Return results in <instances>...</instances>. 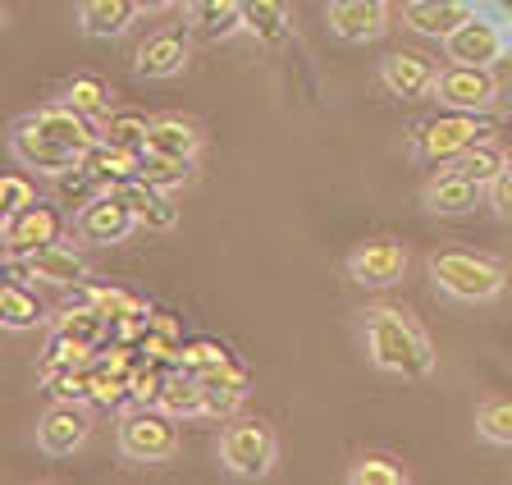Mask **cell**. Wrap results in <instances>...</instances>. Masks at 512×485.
<instances>
[{"instance_id": "6da1fadb", "label": "cell", "mask_w": 512, "mask_h": 485, "mask_svg": "<svg viewBox=\"0 0 512 485\" xmlns=\"http://www.w3.org/2000/svg\"><path fill=\"white\" fill-rule=\"evenodd\" d=\"M366 357H371V367L403 380H426L435 371V348H430L426 330L398 307L366 312Z\"/></svg>"}, {"instance_id": "7a4b0ae2", "label": "cell", "mask_w": 512, "mask_h": 485, "mask_svg": "<svg viewBox=\"0 0 512 485\" xmlns=\"http://www.w3.org/2000/svg\"><path fill=\"white\" fill-rule=\"evenodd\" d=\"M430 280L458 302H490L503 293L508 284V270L499 266L494 257H480V252H462V248H448L430 257Z\"/></svg>"}, {"instance_id": "3957f363", "label": "cell", "mask_w": 512, "mask_h": 485, "mask_svg": "<svg viewBox=\"0 0 512 485\" xmlns=\"http://www.w3.org/2000/svg\"><path fill=\"white\" fill-rule=\"evenodd\" d=\"M119 453L128 463H170L179 453V417L156 403H138L119 417Z\"/></svg>"}, {"instance_id": "277c9868", "label": "cell", "mask_w": 512, "mask_h": 485, "mask_svg": "<svg viewBox=\"0 0 512 485\" xmlns=\"http://www.w3.org/2000/svg\"><path fill=\"white\" fill-rule=\"evenodd\" d=\"M220 463L243 481H261L279 463V440L261 417H234L220 431Z\"/></svg>"}, {"instance_id": "5b68a950", "label": "cell", "mask_w": 512, "mask_h": 485, "mask_svg": "<svg viewBox=\"0 0 512 485\" xmlns=\"http://www.w3.org/2000/svg\"><path fill=\"white\" fill-rule=\"evenodd\" d=\"M480 119L471 110H453V115H430L416 124L412 133V151L421 156L426 165H453L467 147L480 142Z\"/></svg>"}, {"instance_id": "8992f818", "label": "cell", "mask_w": 512, "mask_h": 485, "mask_svg": "<svg viewBox=\"0 0 512 485\" xmlns=\"http://www.w3.org/2000/svg\"><path fill=\"white\" fill-rule=\"evenodd\" d=\"M74 229L92 248H115V243H124V238L138 229V216H133V206L124 202L119 188H101V193H92L78 206Z\"/></svg>"}, {"instance_id": "52a82bcc", "label": "cell", "mask_w": 512, "mask_h": 485, "mask_svg": "<svg viewBox=\"0 0 512 485\" xmlns=\"http://www.w3.org/2000/svg\"><path fill=\"white\" fill-rule=\"evenodd\" d=\"M64 238V216L55 211V202H42V197H32L23 211H14L5 225H0V243L10 252V261H23L32 252L51 248Z\"/></svg>"}, {"instance_id": "ba28073f", "label": "cell", "mask_w": 512, "mask_h": 485, "mask_svg": "<svg viewBox=\"0 0 512 485\" xmlns=\"http://www.w3.org/2000/svg\"><path fill=\"white\" fill-rule=\"evenodd\" d=\"M348 280L362 289H394L407 275V248L398 238H366L348 252Z\"/></svg>"}, {"instance_id": "9c48e42d", "label": "cell", "mask_w": 512, "mask_h": 485, "mask_svg": "<svg viewBox=\"0 0 512 485\" xmlns=\"http://www.w3.org/2000/svg\"><path fill=\"white\" fill-rule=\"evenodd\" d=\"M435 97L444 101L448 110H490L494 97H499V78L490 74V65H448L439 69L435 78Z\"/></svg>"}, {"instance_id": "30bf717a", "label": "cell", "mask_w": 512, "mask_h": 485, "mask_svg": "<svg viewBox=\"0 0 512 485\" xmlns=\"http://www.w3.org/2000/svg\"><path fill=\"white\" fill-rule=\"evenodd\" d=\"M10 151H14V161H19L23 170L51 174V179H60V174H69V170H78V165H83V151L64 147V142L46 138V133L28 129V124H14Z\"/></svg>"}, {"instance_id": "8fae6325", "label": "cell", "mask_w": 512, "mask_h": 485, "mask_svg": "<svg viewBox=\"0 0 512 485\" xmlns=\"http://www.w3.org/2000/svg\"><path fill=\"white\" fill-rule=\"evenodd\" d=\"M87 435H92V417H87L83 403H51L37 421V444L51 458H74L87 444Z\"/></svg>"}, {"instance_id": "7c38bea8", "label": "cell", "mask_w": 512, "mask_h": 485, "mask_svg": "<svg viewBox=\"0 0 512 485\" xmlns=\"http://www.w3.org/2000/svg\"><path fill=\"white\" fill-rule=\"evenodd\" d=\"M503 51H508L503 33L490 19H476V14H467V19L444 37V55L453 65H494Z\"/></svg>"}, {"instance_id": "4fadbf2b", "label": "cell", "mask_w": 512, "mask_h": 485, "mask_svg": "<svg viewBox=\"0 0 512 485\" xmlns=\"http://www.w3.org/2000/svg\"><path fill=\"white\" fill-rule=\"evenodd\" d=\"M435 78H439L435 60H426V55H416V51H394L380 60V83L389 97L421 101L435 92Z\"/></svg>"}, {"instance_id": "5bb4252c", "label": "cell", "mask_w": 512, "mask_h": 485, "mask_svg": "<svg viewBox=\"0 0 512 485\" xmlns=\"http://www.w3.org/2000/svg\"><path fill=\"white\" fill-rule=\"evenodd\" d=\"M330 33L339 42H375V37L389 33V10L375 5V0H330Z\"/></svg>"}, {"instance_id": "9a60e30c", "label": "cell", "mask_w": 512, "mask_h": 485, "mask_svg": "<svg viewBox=\"0 0 512 485\" xmlns=\"http://www.w3.org/2000/svg\"><path fill=\"white\" fill-rule=\"evenodd\" d=\"M202 408H206V417H234L238 408H243V399H247V371L238 367L234 357L229 362H220V367H211V371H202Z\"/></svg>"}, {"instance_id": "2e32d148", "label": "cell", "mask_w": 512, "mask_h": 485, "mask_svg": "<svg viewBox=\"0 0 512 485\" xmlns=\"http://www.w3.org/2000/svg\"><path fill=\"white\" fill-rule=\"evenodd\" d=\"M480 193H485V188H480L476 179H467L462 170H439L426 184L421 202H426V211H435V216H467V211L480 206Z\"/></svg>"}, {"instance_id": "e0dca14e", "label": "cell", "mask_w": 512, "mask_h": 485, "mask_svg": "<svg viewBox=\"0 0 512 485\" xmlns=\"http://www.w3.org/2000/svg\"><path fill=\"white\" fill-rule=\"evenodd\" d=\"M19 124H28V129L46 133V138L64 142V147H74V151H87L96 138H101L92 119L78 115L74 106H46V110H37V115H23Z\"/></svg>"}, {"instance_id": "ac0fdd59", "label": "cell", "mask_w": 512, "mask_h": 485, "mask_svg": "<svg viewBox=\"0 0 512 485\" xmlns=\"http://www.w3.org/2000/svg\"><path fill=\"white\" fill-rule=\"evenodd\" d=\"M138 165H142V151L115 147L106 138H96L83 151V170L96 179V188H124L128 179H138Z\"/></svg>"}, {"instance_id": "d6986e66", "label": "cell", "mask_w": 512, "mask_h": 485, "mask_svg": "<svg viewBox=\"0 0 512 485\" xmlns=\"http://www.w3.org/2000/svg\"><path fill=\"white\" fill-rule=\"evenodd\" d=\"M119 193H124V202L133 206L138 225L151 229V234H170V229L179 225V206L170 202V193H165V188L147 184V179H128Z\"/></svg>"}, {"instance_id": "ffe728a7", "label": "cell", "mask_w": 512, "mask_h": 485, "mask_svg": "<svg viewBox=\"0 0 512 485\" xmlns=\"http://www.w3.org/2000/svg\"><path fill=\"white\" fill-rule=\"evenodd\" d=\"M23 266H28V280H46V284H55V289H74V284L92 280V275H87V261L78 257L74 248H64V243H51V248L23 257Z\"/></svg>"}, {"instance_id": "44dd1931", "label": "cell", "mask_w": 512, "mask_h": 485, "mask_svg": "<svg viewBox=\"0 0 512 485\" xmlns=\"http://www.w3.org/2000/svg\"><path fill=\"white\" fill-rule=\"evenodd\" d=\"M188 60H192L188 42L174 33H156L133 51V65H138L142 78H179L188 69Z\"/></svg>"}, {"instance_id": "7402d4cb", "label": "cell", "mask_w": 512, "mask_h": 485, "mask_svg": "<svg viewBox=\"0 0 512 485\" xmlns=\"http://www.w3.org/2000/svg\"><path fill=\"white\" fill-rule=\"evenodd\" d=\"M238 19H243V33L256 37L261 46H279L293 33L288 0H243V5H238Z\"/></svg>"}, {"instance_id": "603a6c76", "label": "cell", "mask_w": 512, "mask_h": 485, "mask_svg": "<svg viewBox=\"0 0 512 485\" xmlns=\"http://www.w3.org/2000/svg\"><path fill=\"white\" fill-rule=\"evenodd\" d=\"M147 151L174 156V161H197V151H202V129L183 115H160V119H151Z\"/></svg>"}, {"instance_id": "cb8c5ba5", "label": "cell", "mask_w": 512, "mask_h": 485, "mask_svg": "<svg viewBox=\"0 0 512 485\" xmlns=\"http://www.w3.org/2000/svg\"><path fill=\"white\" fill-rule=\"evenodd\" d=\"M467 14H471L467 0H407L403 5L407 28L421 33V37H439V42H444V37L467 19Z\"/></svg>"}, {"instance_id": "d4e9b609", "label": "cell", "mask_w": 512, "mask_h": 485, "mask_svg": "<svg viewBox=\"0 0 512 485\" xmlns=\"http://www.w3.org/2000/svg\"><path fill=\"white\" fill-rule=\"evenodd\" d=\"M138 23V5L133 0H78V28L87 37H124Z\"/></svg>"}, {"instance_id": "484cf974", "label": "cell", "mask_w": 512, "mask_h": 485, "mask_svg": "<svg viewBox=\"0 0 512 485\" xmlns=\"http://www.w3.org/2000/svg\"><path fill=\"white\" fill-rule=\"evenodd\" d=\"M156 408H165L170 417H206V408H202V380L192 376V371H183V367H174L170 371V380H165V389H160V403Z\"/></svg>"}, {"instance_id": "4316f807", "label": "cell", "mask_w": 512, "mask_h": 485, "mask_svg": "<svg viewBox=\"0 0 512 485\" xmlns=\"http://www.w3.org/2000/svg\"><path fill=\"white\" fill-rule=\"evenodd\" d=\"M238 5H243V0H183L188 19L197 23L206 37H229L234 28H243V19H238Z\"/></svg>"}, {"instance_id": "83f0119b", "label": "cell", "mask_w": 512, "mask_h": 485, "mask_svg": "<svg viewBox=\"0 0 512 485\" xmlns=\"http://www.w3.org/2000/svg\"><path fill=\"white\" fill-rule=\"evenodd\" d=\"M37 321H42V302H37V293L19 280L0 284V325H10V330H32Z\"/></svg>"}, {"instance_id": "f1b7e54d", "label": "cell", "mask_w": 512, "mask_h": 485, "mask_svg": "<svg viewBox=\"0 0 512 485\" xmlns=\"http://www.w3.org/2000/svg\"><path fill=\"white\" fill-rule=\"evenodd\" d=\"M96 133L115 147H128V151H147V133H151V119L142 110H115L96 124Z\"/></svg>"}, {"instance_id": "f546056e", "label": "cell", "mask_w": 512, "mask_h": 485, "mask_svg": "<svg viewBox=\"0 0 512 485\" xmlns=\"http://www.w3.org/2000/svg\"><path fill=\"white\" fill-rule=\"evenodd\" d=\"M64 106H74L78 115H87L92 124H101V119L110 115V87L92 74L69 78V87H64Z\"/></svg>"}, {"instance_id": "4dcf8cb0", "label": "cell", "mask_w": 512, "mask_h": 485, "mask_svg": "<svg viewBox=\"0 0 512 485\" xmlns=\"http://www.w3.org/2000/svg\"><path fill=\"white\" fill-rule=\"evenodd\" d=\"M348 481L352 485H407L412 472H407L398 458H389V453H362V458L348 467Z\"/></svg>"}, {"instance_id": "1f68e13d", "label": "cell", "mask_w": 512, "mask_h": 485, "mask_svg": "<svg viewBox=\"0 0 512 485\" xmlns=\"http://www.w3.org/2000/svg\"><path fill=\"white\" fill-rule=\"evenodd\" d=\"M138 179H147V184L156 188H183L197 179V165L192 161H174V156H156V151H142V165H138Z\"/></svg>"}, {"instance_id": "d6a6232c", "label": "cell", "mask_w": 512, "mask_h": 485, "mask_svg": "<svg viewBox=\"0 0 512 485\" xmlns=\"http://www.w3.org/2000/svg\"><path fill=\"white\" fill-rule=\"evenodd\" d=\"M503 165H508V156H503L494 142H476V147H467L458 161H453V170H462L467 179H476L480 188H490L494 179H499Z\"/></svg>"}, {"instance_id": "836d02e7", "label": "cell", "mask_w": 512, "mask_h": 485, "mask_svg": "<svg viewBox=\"0 0 512 485\" xmlns=\"http://www.w3.org/2000/svg\"><path fill=\"white\" fill-rule=\"evenodd\" d=\"M42 385L55 403H87L92 399V367H60L42 371Z\"/></svg>"}, {"instance_id": "e575fe53", "label": "cell", "mask_w": 512, "mask_h": 485, "mask_svg": "<svg viewBox=\"0 0 512 485\" xmlns=\"http://www.w3.org/2000/svg\"><path fill=\"white\" fill-rule=\"evenodd\" d=\"M124 399H133V371H119L110 362H96L92 367V403L101 408H119Z\"/></svg>"}, {"instance_id": "d590c367", "label": "cell", "mask_w": 512, "mask_h": 485, "mask_svg": "<svg viewBox=\"0 0 512 485\" xmlns=\"http://www.w3.org/2000/svg\"><path fill=\"white\" fill-rule=\"evenodd\" d=\"M476 435H480L485 444L512 449V399H490V403H480V412H476Z\"/></svg>"}, {"instance_id": "8d00e7d4", "label": "cell", "mask_w": 512, "mask_h": 485, "mask_svg": "<svg viewBox=\"0 0 512 485\" xmlns=\"http://www.w3.org/2000/svg\"><path fill=\"white\" fill-rule=\"evenodd\" d=\"M92 353L96 348L78 344V339L60 335V330H51V339H46V357H42V371H60V367H92Z\"/></svg>"}, {"instance_id": "74e56055", "label": "cell", "mask_w": 512, "mask_h": 485, "mask_svg": "<svg viewBox=\"0 0 512 485\" xmlns=\"http://www.w3.org/2000/svg\"><path fill=\"white\" fill-rule=\"evenodd\" d=\"M220 362H229V348L215 344V339H192V344H183L179 357H174V367L192 371V376H202V371L220 367Z\"/></svg>"}, {"instance_id": "f35d334b", "label": "cell", "mask_w": 512, "mask_h": 485, "mask_svg": "<svg viewBox=\"0 0 512 485\" xmlns=\"http://www.w3.org/2000/svg\"><path fill=\"white\" fill-rule=\"evenodd\" d=\"M170 380V367L147 357V367H133V403H160V389Z\"/></svg>"}, {"instance_id": "ab89813d", "label": "cell", "mask_w": 512, "mask_h": 485, "mask_svg": "<svg viewBox=\"0 0 512 485\" xmlns=\"http://www.w3.org/2000/svg\"><path fill=\"white\" fill-rule=\"evenodd\" d=\"M32 197L37 193H32V184L23 179V174H5V179H0V225H5L14 211H23Z\"/></svg>"}, {"instance_id": "60d3db41", "label": "cell", "mask_w": 512, "mask_h": 485, "mask_svg": "<svg viewBox=\"0 0 512 485\" xmlns=\"http://www.w3.org/2000/svg\"><path fill=\"white\" fill-rule=\"evenodd\" d=\"M490 202H494V211H499V216L512 220V156H508V165L499 170V179L490 184Z\"/></svg>"}, {"instance_id": "b9f144b4", "label": "cell", "mask_w": 512, "mask_h": 485, "mask_svg": "<svg viewBox=\"0 0 512 485\" xmlns=\"http://www.w3.org/2000/svg\"><path fill=\"white\" fill-rule=\"evenodd\" d=\"M138 5V14H165V10H174L179 0H133Z\"/></svg>"}, {"instance_id": "7bdbcfd3", "label": "cell", "mask_w": 512, "mask_h": 485, "mask_svg": "<svg viewBox=\"0 0 512 485\" xmlns=\"http://www.w3.org/2000/svg\"><path fill=\"white\" fill-rule=\"evenodd\" d=\"M5 261H10V252H5V243H0V266H5Z\"/></svg>"}, {"instance_id": "ee69618b", "label": "cell", "mask_w": 512, "mask_h": 485, "mask_svg": "<svg viewBox=\"0 0 512 485\" xmlns=\"http://www.w3.org/2000/svg\"><path fill=\"white\" fill-rule=\"evenodd\" d=\"M0 28H5V5H0Z\"/></svg>"}, {"instance_id": "f6af8a7d", "label": "cell", "mask_w": 512, "mask_h": 485, "mask_svg": "<svg viewBox=\"0 0 512 485\" xmlns=\"http://www.w3.org/2000/svg\"><path fill=\"white\" fill-rule=\"evenodd\" d=\"M375 5H389V0H375Z\"/></svg>"}]
</instances>
